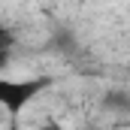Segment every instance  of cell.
<instances>
[{
	"mask_svg": "<svg viewBox=\"0 0 130 130\" xmlns=\"http://www.w3.org/2000/svg\"><path fill=\"white\" fill-rule=\"evenodd\" d=\"M12 45H15V36L6 27H0V48H12Z\"/></svg>",
	"mask_w": 130,
	"mask_h": 130,
	"instance_id": "4",
	"label": "cell"
},
{
	"mask_svg": "<svg viewBox=\"0 0 130 130\" xmlns=\"http://www.w3.org/2000/svg\"><path fill=\"white\" fill-rule=\"evenodd\" d=\"M103 109H106V112H115V115H130V91H121V88L106 91Z\"/></svg>",
	"mask_w": 130,
	"mask_h": 130,
	"instance_id": "2",
	"label": "cell"
},
{
	"mask_svg": "<svg viewBox=\"0 0 130 130\" xmlns=\"http://www.w3.org/2000/svg\"><path fill=\"white\" fill-rule=\"evenodd\" d=\"M45 88H48V79L45 76H36V79H3L0 76V109L15 118Z\"/></svg>",
	"mask_w": 130,
	"mask_h": 130,
	"instance_id": "1",
	"label": "cell"
},
{
	"mask_svg": "<svg viewBox=\"0 0 130 130\" xmlns=\"http://www.w3.org/2000/svg\"><path fill=\"white\" fill-rule=\"evenodd\" d=\"M9 67V48H0V70Z\"/></svg>",
	"mask_w": 130,
	"mask_h": 130,
	"instance_id": "5",
	"label": "cell"
},
{
	"mask_svg": "<svg viewBox=\"0 0 130 130\" xmlns=\"http://www.w3.org/2000/svg\"><path fill=\"white\" fill-rule=\"evenodd\" d=\"M52 48H61V52H73V48H76V39H73V33L58 30L55 36H52Z\"/></svg>",
	"mask_w": 130,
	"mask_h": 130,
	"instance_id": "3",
	"label": "cell"
}]
</instances>
